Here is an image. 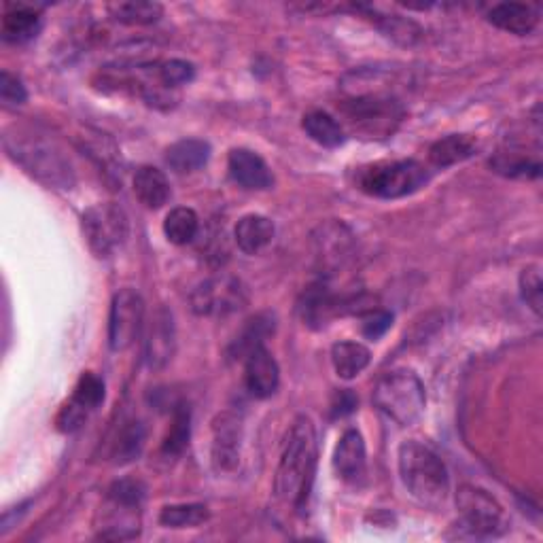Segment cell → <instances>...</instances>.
I'll list each match as a JSON object with an SVG mask.
<instances>
[{
  "mask_svg": "<svg viewBox=\"0 0 543 543\" xmlns=\"http://www.w3.org/2000/svg\"><path fill=\"white\" fill-rule=\"evenodd\" d=\"M208 157H210V145L204 143V140H198V138L179 140V143H174L166 151L168 166L179 174L200 170L202 166H206Z\"/></svg>",
  "mask_w": 543,
  "mask_h": 543,
  "instance_id": "24",
  "label": "cell"
},
{
  "mask_svg": "<svg viewBox=\"0 0 543 543\" xmlns=\"http://www.w3.org/2000/svg\"><path fill=\"white\" fill-rule=\"evenodd\" d=\"M104 401V382L102 378H98L92 372L81 374L75 393L70 397V404L77 406L79 410H83L85 414H90L92 410H96Z\"/></svg>",
  "mask_w": 543,
  "mask_h": 543,
  "instance_id": "31",
  "label": "cell"
},
{
  "mask_svg": "<svg viewBox=\"0 0 543 543\" xmlns=\"http://www.w3.org/2000/svg\"><path fill=\"white\" fill-rule=\"evenodd\" d=\"M353 304L355 300H342V297H338L334 291H331V287L325 283V280H321V283H314L304 291L300 306L297 308H300V317L304 325L312 329H321L331 319L342 314L344 308Z\"/></svg>",
  "mask_w": 543,
  "mask_h": 543,
  "instance_id": "13",
  "label": "cell"
},
{
  "mask_svg": "<svg viewBox=\"0 0 543 543\" xmlns=\"http://www.w3.org/2000/svg\"><path fill=\"white\" fill-rule=\"evenodd\" d=\"M490 166H493L499 174H505V177H539V162H531L527 155H522L520 151H501L495 155V160H490Z\"/></svg>",
  "mask_w": 543,
  "mask_h": 543,
  "instance_id": "32",
  "label": "cell"
},
{
  "mask_svg": "<svg viewBox=\"0 0 543 543\" xmlns=\"http://www.w3.org/2000/svg\"><path fill=\"white\" fill-rule=\"evenodd\" d=\"M429 181L427 168L416 160L378 162L357 172V185L367 196L397 200L414 194Z\"/></svg>",
  "mask_w": 543,
  "mask_h": 543,
  "instance_id": "6",
  "label": "cell"
},
{
  "mask_svg": "<svg viewBox=\"0 0 543 543\" xmlns=\"http://www.w3.org/2000/svg\"><path fill=\"white\" fill-rule=\"evenodd\" d=\"M244 382H247L249 393L257 399H268L276 393L280 382V370L276 359L266 346H259L244 359Z\"/></svg>",
  "mask_w": 543,
  "mask_h": 543,
  "instance_id": "15",
  "label": "cell"
},
{
  "mask_svg": "<svg viewBox=\"0 0 543 543\" xmlns=\"http://www.w3.org/2000/svg\"><path fill=\"white\" fill-rule=\"evenodd\" d=\"M240 448H242V418L227 410L219 414L213 423V465L215 469L230 474L240 465Z\"/></svg>",
  "mask_w": 543,
  "mask_h": 543,
  "instance_id": "12",
  "label": "cell"
},
{
  "mask_svg": "<svg viewBox=\"0 0 543 543\" xmlns=\"http://www.w3.org/2000/svg\"><path fill=\"white\" fill-rule=\"evenodd\" d=\"M478 151V143L467 134H450L440 138L429 149V162L435 168H448L469 160Z\"/></svg>",
  "mask_w": 543,
  "mask_h": 543,
  "instance_id": "23",
  "label": "cell"
},
{
  "mask_svg": "<svg viewBox=\"0 0 543 543\" xmlns=\"http://www.w3.org/2000/svg\"><path fill=\"white\" fill-rule=\"evenodd\" d=\"M376 408L389 416L393 423L408 427L420 418L427 406L425 384L410 370H395L384 374L374 389Z\"/></svg>",
  "mask_w": 543,
  "mask_h": 543,
  "instance_id": "4",
  "label": "cell"
},
{
  "mask_svg": "<svg viewBox=\"0 0 543 543\" xmlns=\"http://www.w3.org/2000/svg\"><path fill=\"white\" fill-rule=\"evenodd\" d=\"M0 98H3L5 104H13V107L24 104L28 98L24 83L17 77H13L11 73H7V70L0 75Z\"/></svg>",
  "mask_w": 543,
  "mask_h": 543,
  "instance_id": "39",
  "label": "cell"
},
{
  "mask_svg": "<svg viewBox=\"0 0 543 543\" xmlns=\"http://www.w3.org/2000/svg\"><path fill=\"white\" fill-rule=\"evenodd\" d=\"M357 408V397L350 393L348 389L346 391H340L336 393L334 401H331V412H334V416H346Z\"/></svg>",
  "mask_w": 543,
  "mask_h": 543,
  "instance_id": "40",
  "label": "cell"
},
{
  "mask_svg": "<svg viewBox=\"0 0 543 543\" xmlns=\"http://www.w3.org/2000/svg\"><path fill=\"white\" fill-rule=\"evenodd\" d=\"M488 22L505 32L524 37V34H531L535 30L539 17L531 5L501 3L488 11Z\"/></svg>",
  "mask_w": 543,
  "mask_h": 543,
  "instance_id": "19",
  "label": "cell"
},
{
  "mask_svg": "<svg viewBox=\"0 0 543 543\" xmlns=\"http://www.w3.org/2000/svg\"><path fill=\"white\" fill-rule=\"evenodd\" d=\"M41 30V15L28 5H7L3 17V39L9 43H26Z\"/></svg>",
  "mask_w": 543,
  "mask_h": 543,
  "instance_id": "22",
  "label": "cell"
},
{
  "mask_svg": "<svg viewBox=\"0 0 543 543\" xmlns=\"http://www.w3.org/2000/svg\"><path fill=\"white\" fill-rule=\"evenodd\" d=\"M5 149L17 164L45 185L56 189L73 187V166H70L68 157L54 140H47L45 136L34 132L11 128L5 134Z\"/></svg>",
  "mask_w": 543,
  "mask_h": 543,
  "instance_id": "2",
  "label": "cell"
},
{
  "mask_svg": "<svg viewBox=\"0 0 543 543\" xmlns=\"http://www.w3.org/2000/svg\"><path fill=\"white\" fill-rule=\"evenodd\" d=\"M109 11L119 24L149 26L160 20L164 7L160 3H147V0H128V3L111 5Z\"/></svg>",
  "mask_w": 543,
  "mask_h": 543,
  "instance_id": "28",
  "label": "cell"
},
{
  "mask_svg": "<svg viewBox=\"0 0 543 543\" xmlns=\"http://www.w3.org/2000/svg\"><path fill=\"white\" fill-rule=\"evenodd\" d=\"M208 507L202 503H185V505H168L160 514V522L168 529H191L200 527L208 520Z\"/></svg>",
  "mask_w": 543,
  "mask_h": 543,
  "instance_id": "29",
  "label": "cell"
},
{
  "mask_svg": "<svg viewBox=\"0 0 543 543\" xmlns=\"http://www.w3.org/2000/svg\"><path fill=\"white\" fill-rule=\"evenodd\" d=\"M134 194L147 208H162L168 204L172 191L166 174L153 166H140L134 174Z\"/></svg>",
  "mask_w": 543,
  "mask_h": 543,
  "instance_id": "21",
  "label": "cell"
},
{
  "mask_svg": "<svg viewBox=\"0 0 543 543\" xmlns=\"http://www.w3.org/2000/svg\"><path fill=\"white\" fill-rule=\"evenodd\" d=\"M276 236V227L272 219L264 215H247L242 217L234 230V238L238 249L247 255H259L266 251Z\"/></svg>",
  "mask_w": 543,
  "mask_h": 543,
  "instance_id": "18",
  "label": "cell"
},
{
  "mask_svg": "<svg viewBox=\"0 0 543 543\" xmlns=\"http://www.w3.org/2000/svg\"><path fill=\"white\" fill-rule=\"evenodd\" d=\"M189 435H191V412L185 404H179L172 412V425L162 446L164 454H168V457H179L189 444Z\"/></svg>",
  "mask_w": 543,
  "mask_h": 543,
  "instance_id": "30",
  "label": "cell"
},
{
  "mask_svg": "<svg viewBox=\"0 0 543 543\" xmlns=\"http://www.w3.org/2000/svg\"><path fill=\"white\" fill-rule=\"evenodd\" d=\"M198 232H200V219L196 215V210L185 208V206L172 208L164 221L166 238L172 244H179V247L194 242Z\"/></svg>",
  "mask_w": 543,
  "mask_h": 543,
  "instance_id": "26",
  "label": "cell"
},
{
  "mask_svg": "<svg viewBox=\"0 0 543 543\" xmlns=\"http://www.w3.org/2000/svg\"><path fill=\"white\" fill-rule=\"evenodd\" d=\"M340 113L350 132L363 138H389L404 119V107L384 94H359L340 104Z\"/></svg>",
  "mask_w": 543,
  "mask_h": 543,
  "instance_id": "5",
  "label": "cell"
},
{
  "mask_svg": "<svg viewBox=\"0 0 543 543\" xmlns=\"http://www.w3.org/2000/svg\"><path fill=\"white\" fill-rule=\"evenodd\" d=\"M541 272L537 266H531L520 274V293L522 300L527 302V306H531V310L535 314H541Z\"/></svg>",
  "mask_w": 543,
  "mask_h": 543,
  "instance_id": "37",
  "label": "cell"
},
{
  "mask_svg": "<svg viewBox=\"0 0 543 543\" xmlns=\"http://www.w3.org/2000/svg\"><path fill=\"white\" fill-rule=\"evenodd\" d=\"M336 474L348 484H361L367 476V457L363 435L357 429H348L340 437L334 452Z\"/></svg>",
  "mask_w": 543,
  "mask_h": 543,
  "instance_id": "16",
  "label": "cell"
},
{
  "mask_svg": "<svg viewBox=\"0 0 543 543\" xmlns=\"http://www.w3.org/2000/svg\"><path fill=\"white\" fill-rule=\"evenodd\" d=\"M230 177L244 189H270L274 183L272 172L264 157H259L251 149H234L227 157Z\"/></svg>",
  "mask_w": 543,
  "mask_h": 543,
  "instance_id": "17",
  "label": "cell"
},
{
  "mask_svg": "<svg viewBox=\"0 0 543 543\" xmlns=\"http://www.w3.org/2000/svg\"><path fill=\"white\" fill-rule=\"evenodd\" d=\"M145 495H147V486L136 478L117 480L109 488V501H115L126 507H136V510L140 507V503L145 501Z\"/></svg>",
  "mask_w": 543,
  "mask_h": 543,
  "instance_id": "34",
  "label": "cell"
},
{
  "mask_svg": "<svg viewBox=\"0 0 543 543\" xmlns=\"http://www.w3.org/2000/svg\"><path fill=\"white\" fill-rule=\"evenodd\" d=\"M194 75H196L194 64H189L185 60H166L162 64H157V77H160L162 85L170 87V90L172 87L189 83L194 79Z\"/></svg>",
  "mask_w": 543,
  "mask_h": 543,
  "instance_id": "36",
  "label": "cell"
},
{
  "mask_svg": "<svg viewBox=\"0 0 543 543\" xmlns=\"http://www.w3.org/2000/svg\"><path fill=\"white\" fill-rule=\"evenodd\" d=\"M399 476L408 493L425 507L437 510L450 493V476L440 454L416 440L399 446Z\"/></svg>",
  "mask_w": 543,
  "mask_h": 543,
  "instance_id": "3",
  "label": "cell"
},
{
  "mask_svg": "<svg viewBox=\"0 0 543 543\" xmlns=\"http://www.w3.org/2000/svg\"><path fill=\"white\" fill-rule=\"evenodd\" d=\"M145 427L143 423H128L124 429H121L117 444H115V461L117 463H130L134 459L140 457V452H143L145 446Z\"/></svg>",
  "mask_w": 543,
  "mask_h": 543,
  "instance_id": "33",
  "label": "cell"
},
{
  "mask_svg": "<svg viewBox=\"0 0 543 543\" xmlns=\"http://www.w3.org/2000/svg\"><path fill=\"white\" fill-rule=\"evenodd\" d=\"M317 457V431L312 420L297 416L276 469L274 493L280 501L293 505L295 510H304L317 474Z\"/></svg>",
  "mask_w": 543,
  "mask_h": 543,
  "instance_id": "1",
  "label": "cell"
},
{
  "mask_svg": "<svg viewBox=\"0 0 543 543\" xmlns=\"http://www.w3.org/2000/svg\"><path fill=\"white\" fill-rule=\"evenodd\" d=\"M302 126L306 130V134L314 140V143H319L321 147H329V149L340 147L346 138L338 121L323 111L308 113L304 117Z\"/></svg>",
  "mask_w": 543,
  "mask_h": 543,
  "instance_id": "27",
  "label": "cell"
},
{
  "mask_svg": "<svg viewBox=\"0 0 543 543\" xmlns=\"http://www.w3.org/2000/svg\"><path fill=\"white\" fill-rule=\"evenodd\" d=\"M393 325V314L384 310H370L361 321V331L365 338L378 340L382 338Z\"/></svg>",
  "mask_w": 543,
  "mask_h": 543,
  "instance_id": "38",
  "label": "cell"
},
{
  "mask_svg": "<svg viewBox=\"0 0 543 543\" xmlns=\"http://www.w3.org/2000/svg\"><path fill=\"white\" fill-rule=\"evenodd\" d=\"M270 334H274V314H270V312L255 314V317L249 319L247 325L242 327V331L232 342L230 353L227 355H230L232 361L247 359L253 350L264 346V342Z\"/></svg>",
  "mask_w": 543,
  "mask_h": 543,
  "instance_id": "20",
  "label": "cell"
},
{
  "mask_svg": "<svg viewBox=\"0 0 543 543\" xmlns=\"http://www.w3.org/2000/svg\"><path fill=\"white\" fill-rule=\"evenodd\" d=\"M461 527L476 537H497L507 529L501 503L478 486H461L457 493Z\"/></svg>",
  "mask_w": 543,
  "mask_h": 543,
  "instance_id": "7",
  "label": "cell"
},
{
  "mask_svg": "<svg viewBox=\"0 0 543 543\" xmlns=\"http://www.w3.org/2000/svg\"><path fill=\"white\" fill-rule=\"evenodd\" d=\"M249 295L244 285L234 276L208 278L191 295V306L202 317H225L247 304Z\"/></svg>",
  "mask_w": 543,
  "mask_h": 543,
  "instance_id": "9",
  "label": "cell"
},
{
  "mask_svg": "<svg viewBox=\"0 0 543 543\" xmlns=\"http://www.w3.org/2000/svg\"><path fill=\"white\" fill-rule=\"evenodd\" d=\"M380 30L387 34L389 39H395L404 45H412L420 37V28L410 22V20H401L399 15H384L378 20Z\"/></svg>",
  "mask_w": 543,
  "mask_h": 543,
  "instance_id": "35",
  "label": "cell"
},
{
  "mask_svg": "<svg viewBox=\"0 0 543 543\" xmlns=\"http://www.w3.org/2000/svg\"><path fill=\"white\" fill-rule=\"evenodd\" d=\"M83 232L98 257H109L128 238V217L117 204H98L83 215Z\"/></svg>",
  "mask_w": 543,
  "mask_h": 543,
  "instance_id": "8",
  "label": "cell"
},
{
  "mask_svg": "<svg viewBox=\"0 0 543 543\" xmlns=\"http://www.w3.org/2000/svg\"><path fill=\"white\" fill-rule=\"evenodd\" d=\"M312 247L317 264L323 274L338 272L346 261L353 255L355 240L348 227L340 221H327L321 223L312 234Z\"/></svg>",
  "mask_w": 543,
  "mask_h": 543,
  "instance_id": "11",
  "label": "cell"
},
{
  "mask_svg": "<svg viewBox=\"0 0 543 543\" xmlns=\"http://www.w3.org/2000/svg\"><path fill=\"white\" fill-rule=\"evenodd\" d=\"M370 350L359 342H338L331 348V361H334V370L340 378L350 380L359 376L367 365H370Z\"/></svg>",
  "mask_w": 543,
  "mask_h": 543,
  "instance_id": "25",
  "label": "cell"
},
{
  "mask_svg": "<svg viewBox=\"0 0 543 543\" xmlns=\"http://www.w3.org/2000/svg\"><path fill=\"white\" fill-rule=\"evenodd\" d=\"M145 321V302L134 289L115 293L109 317V344L115 353L128 350L140 336Z\"/></svg>",
  "mask_w": 543,
  "mask_h": 543,
  "instance_id": "10",
  "label": "cell"
},
{
  "mask_svg": "<svg viewBox=\"0 0 543 543\" xmlns=\"http://www.w3.org/2000/svg\"><path fill=\"white\" fill-rule=\"evenodd\" d=\"M174 350H177V329L172 314L166 308H157L145 340V357L151 370L166 367L174 357Z\"/></svg>",
  "mask_w": 543,
  "mask_h": 543,
  "instance_id": "14",
  "label": "cell"
}]
</instances>
